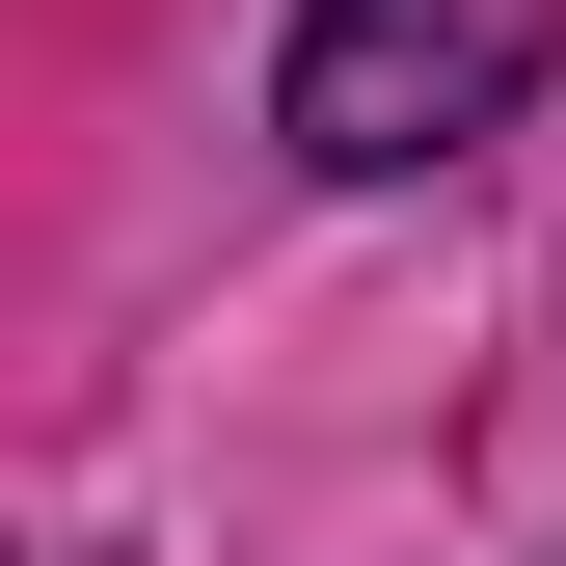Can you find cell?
<instances>
[{"label":"cell","mask_w":566,"mask_h":566,"mask_svg":"<svg viewBox=\"0 0 566 566\" xmlns=\"http://www.w3.org/2000/svg\"><path fill=\"white\" fill-rule=\"evenodd\" d=\"M539 28H566V0H297L270 135H297V163H350V189H405V163H459V135L539 82Z\"/></svg>","instance_id":"1"}]
</instances>
